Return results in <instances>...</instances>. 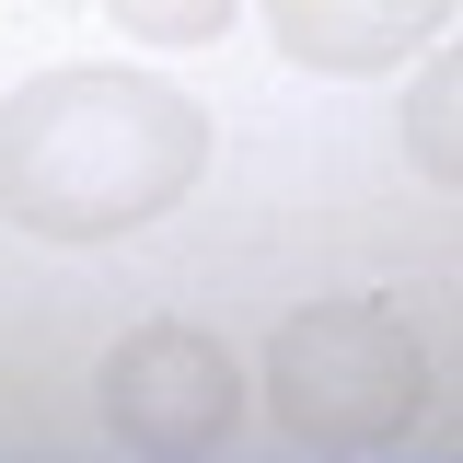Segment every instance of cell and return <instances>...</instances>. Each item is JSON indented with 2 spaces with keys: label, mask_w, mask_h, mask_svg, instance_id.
<instances>
[{
  "label": "cell",
  "mask_w": 463,
  "mask_h": 463,
  "mask_svg": "<svg viewBox=\"0 0 463 463\" xmlns=\"http://www.w3.org/2000/svg\"><path fill=\"white\" fill-rule=\"evenodd\" d=\"M209 163V116L163 70H47L0 105V221L35 243H116Z\"/></svg>",
  "instance_id": "1"
},
{
  "label": "cell",
  "mask_w": 463,
  "mask_h": 463,
  "mask_svg": "<svg viewBox=\"0 0 463 463\" xmlns=\"http://www.w3.org/2000/svg\"><path fill=\"white\" fill-rule=\"evenodd\" d=\"M440 405V359L405 301H313L267 347V417L289 452H394Z\"/></svg>",
  "instance_id": "2"
},
{
  "label": "cell",
  "mask_w": 463,
  "mask_h": 463,
  "mask_svg": "<svg viewBox=\"0 0 463 463\" xmlns=\"http://www.w3.org/2000/svg\"><path fill=\"white\" fill-rule=\"evenodd\" d=\"M105 440L139 463H185V452H221L232 417H243V371L209 325H139V336L105 359Z\"/></svg>",
  "instance_id": "3"
},
{
  "label": "cell",
  "mask_w": 463,
  "mask_h": 463,
  "mask_svg": "<svg viewBox=\"0 0 463 463\" xmlns=\"http://www.w3.org/2000/svg\"><path fill=\"white\" fill-rule=\"evenodd\" d=\"M452 0H267V35L289 70H325V81H371L394 58L440 47Z\"/></svg>",
  "instance_id": "4"
},
{
  "label": "cell",
  "mask_w": 463,
  "mask_h": 463,
  "mask_svg": "<svg viewBox=\"0 0 463 463\" xmlns=\"http://www.w3.org/2000/svg\"><path fill=\"white\" fill-rule=\"evenodd\" d=\"M463 70L452 58H429V81H417V116H405V139H417V174L429 185H463Z\"/></svg>",
  "instance_id": "5"
},
{
  "label": "cell",
  "mask_w": 463,
  "mask_h": 463,
  "mask_svg": "<svg viewBox=\"0 0 463 463\" xmlns=\"http://www.w3.org/2000/svg\"><path fill=\"white\" fill-rule=\"evenodd\" d=\"M105 12L139 35V47H209V35L232 24V0H105Z\"/></svg>",
  "instance_id": "6"
}]
</instances>
